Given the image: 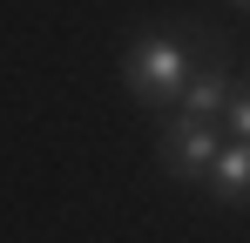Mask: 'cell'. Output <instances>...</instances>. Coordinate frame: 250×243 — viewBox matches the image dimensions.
<instances>
[{
    "label": "cell",
    "instance_id": "obj_1",
    "mask_svg": "<svg viewBox=\"0 0 250 243\" xmlns=\"http://www.w3.org/2000/svg\"><path fill=\"white\" fill-rule=\"evenodd\" d=\"M189 68H196V40L156 27V34L128 40V54H122V88L135 95V101H156V108H163V101L183 95Z\"/></svg>",
    "mask_w": 250,
    "mask_h": 243
},
{
    "label": "cell",
    "instance_id": "obj_2",
    "mask_svg": "<svg viewBox=\"0 0 250 243\" xmlns=\"http://www.w3.org/2000/svg\"><path fill=\"white\" fill-rule=\"evenodd\" d=\"M230 88H237V75H230V61H223V47L209 40V61L203 68H189V81H183V122H216L223 115V101H230Z\"/></svg>",
    "mask_w": 250,
    "mask_h": 243
},
{
    "label": "cell",
    "instance_id": "obj_3",
    "mask_svg": "<svg viewBox=\"0 0 250 243\" xmlns=\"http://www.w3.org/2000/svg\"><path fill=\"white\" fill-rule=\"evenodd\" d=\"M209 156H216V122H169V135H163V169L169 176H183V182H196L209 169Z\"/></svg>",
    "mask_w": 250,
    "mask_h": 243
},
{
    "label": "cell",
    "instance_id": "obj_4",
    "mask_svg": "<svg viewBox=\"0 0 250 243\" xmlns=\"http://www.w3.org/2000/svg\"><path fill=\"white\" fill-rule=\"evenodd\" d=\"M203 182L216 202H250V142H216Z\"/></svg>",
    "mask_w": 250,
    "mask_h": 243
},
{
    "label": "cell",
    "instance_id": "obj_5",
    "mask_svg": "<svg viewBox=\"0 0 250 243\" xmlns=\"http://www.w3.org/2000/svg\"><path fill=\"white\" fill-rule=\"evenodd\" d=\"M216 122H230V135H237V142H250V81H237V88H230V101H223V115Z\"/></svg>",
    "mask_w": 250,
    "mask_h": 243
},
{
    "label": "cell",
    "instance_id": "obj_6",
    "mask_svg": "<svg viewBox=\"0 0 250 243\" xmlns=\"http://www.w3.org/2000/svg\"><path fill=\"white\" fill-rule=\"evenodd\" d=\"M237 7H250V0H237Z\"/></svg>",
    "mask_w": 250,
    "mask_h": 243
}]
</instances>
